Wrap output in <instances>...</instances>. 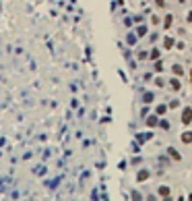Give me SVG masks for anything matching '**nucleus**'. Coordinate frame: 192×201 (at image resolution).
Segmentation results:
<instances>
[{
	"label": "nucleus",
	"mask_w": 192,
	"mask_h": 201,
	"mask_svg": "<svg viewBox=\"0 0 192 201\" xmlns=\"http://www.w3.org/2000/svg\"><path fill=\"white\" fill-rule=\"evenodd\" d=\"M155 85H159V87H163V85H165V81H163V79H155Z\"/></svg>",
	"instance_id": "7"
},
{
	"label": "nucleus",
	"mask_w": 192,
	"mask_h": 201,
	"mask_svg": "<svg viewBox=\"0 0 192 201\" xmlns=\"http://www.w3.org/2000/svg\"><path fill=\"white\" fill-rule=\"evenodd\" d=\"M182 122H184V125L192 122V108H184V110H182Z\"/></svg>",
	"instance_id": "1"
},
{
	"label": "nucleus",
	"mask_w": 192,
	"mask_h": 201,
	"mask_svg": "<svg viewBox=\"0 0 192 201\" xmlns=\"http://www.w3.org/2000/svg\"><path fill=\"white\" fill-rule=\"evenodd\" d=\"M190 77H192V71H190ZM190 81H192V79H190Z\"/></svg>",
	"instance_id": "12"
},
{
	"label": "nucleus",
	"mask_w": 192,
	"mask_h": 201,
	"mask_svg": "<svg viewBox=\"0 0 192 201\" xmlns=\"http://www.w3.org/2000/svg\"><path fill=\"white\" fill-rule=\"evenodd\" d=\"M147 122H149V125H155V122H157V116H151L149 120H147Z\"/></svg>",
	"instance_id": "10"
},
{
	"label": "nucleus",
	"mask_w": 192,
	"mask_h": 201,
	"mask_svg": "<svg viewBox=\"0 0 192 201\" xmlns=\"http://www.w3.org/2000/svg\"><path fill=\"white\" fill-rule=\"evenodd\" d=\"M137 33H138V35H145V33H147V27H138Z\"/></svg>",
	"instance_id": "8"
},
{
	"label": "nucleus",
	"mask_w": 192,
	"mask_h": 201,
	"mask_svg": "<svg viewBox=\"0 0 192 201\" xmlns=\"http://www.w3.org/2000/svg\"><path fill=\"white\" fill-rule=\"evenodd\" d=\"M170 25H172V15L165 17V29H170Z\"/></svg>",
	"instance_id": "6"
},
{
	"label": "nucleus",
	"mask_w": 192,
	"mask_h": 201,
	"mask_svg": "<svg viewBox=\"0 0 192 201\" xmlns=\"http://www.w3.org/2000/svg\"><path fill=\"white\" fill-rule=\"evenodd\" d=\"M172 71L176 73V75H182V66H180V64H174V66H172Z\"/></svg>",
	"instance_id": "5"
},
{
	"label": "nucleus",
	"mask_w": 192,
	"mask_h": 201,
	"mask_svg": "<svg viewBox=\"0 0 192 201\" xmlns=\"http://www.w3.org/2000/svg\"><path fill=\"white\" fill-rule=\"evenodd\" d=\"M178 2H186V0H178Z\"/></svg>",
	"instance_id": "11"
},
{
	"label": "nucleus",
	"mask_w": 192,
	"mask_h": 201,
	"mask_svg": "<svg viewBox=\"0 0 192 201\" xmlns=\"http://www.w3.org/2000/svg\"><path fill=\"white\" fill-rule=\"evenodd\" d=\"M170 87H172V89H176V91H178L180 87H182V85H180V81H178V79H170Z\"/></svg>",
	"instance_id": "2"
},
{
	"label": "nucleus",
	"mask_w": 192,
	"mask_h": 201,
	"mask_svg": "<svg viewBox=\"0 0 192 201\" xmlns=\"http://www.w3.org/2000/svg\"><path fill=\"white\" fill-rule=\"evenodd\" d=\"M163 44H165V48L170 50V48H174V37H165L163 40Z\"/></svg>",
	"instance_id": "3"
},
{
	"label": "nucleus",
	"mask_w": 192,
	"mask_h": 201,
	"mask_svg": "<svg viewBox=\"0 0 192 201\" xmlns=\"http://www.w3.org/2000/svg\"><path fill=\"white\" fill-rule=\"evenodd\" d=\"M182 141H184V143H192V133H184V135H182Z\"/></svg>",
	"instance_id": "4"
},
{
	"label": "nucleus",
	"mask_w": 192,
	"mask_h": 201,
	"mask_svg": "<svg viewBox=\"0 0 192 201\" xmlns=\"http://www.w3.org/2000/svg\"><path fill=\"white\" fill-rule=\"evenodd\" d=\"M157 114H165V106H157Z\"/></svg>",
	"instance_id": "9"
}]
</instances>
